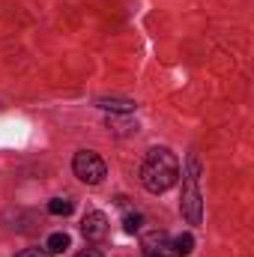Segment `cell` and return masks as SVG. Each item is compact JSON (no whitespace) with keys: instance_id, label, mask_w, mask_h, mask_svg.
I'll use <instances>...</instances> for the list:
<instances>
[{"instance_id":"5","label":"cell","mask_w":254,"mask_h":257,"mask_svg":"<svg viewBox=\"0 0 254 257\" xmlns=\"http://www.w3.org/2000/svg\"><path fill=\"white\" fill-rule=\"evenodd\" d=\"M144 248H147V254L150 257H168L171 251V245H168V236L165 233H147V239H144Z\"/></svg>"},{"instance_id":"2","label":"cell","mask_w":254,"mask_h":257,"mask_svg":"<svg viewBox=\"0 0 254 257\" xmlns=\"http://www.w3.org/2000/svg\"><path fill=\"white\" fill-rule=\"evenodd\" d=\"M200 162H197V156H189V165H186V189H183V215L189 218L191 224H200V203H203V197H200Z\"/></svg>"},{"instance_id":"9","label":"cell","mask_w":254,"mask_h":257,"mask_svg":"<svg viewBox=\"0 0 254 257\" xmlns=\"http://www.w3.org/2000/svg\"><path fill=\"white\" fill-rule=\"evenodd\" d=\"M75 206H72V200H63V197H54L51 203H48V212H54V215H69Z\"/></svg>"},{"instance_id":"4","label":"cell","mask_w":254,"mask_h":257,"mask_svg":"<svg viewBox=\"0 0 254 257\" xmlns=\"http://www.w3.org/2000/svg\"><path fill=\"white\" fill-rule=\"evenodd\" d=\"M81 230H84V236L87 239H105L108 236V218H105V212H87L84 215V221H81Z\"/></svg>"},{"instance_id":"1","label":"cell","mask_w":254,"mask_h":257,"mask_svg":"<svg viewBox=\"0 0 254 257\" xmlns=\"http://www.w3.org/2000/svg\"><path fill=\"white\" fill-rule=\"evenodd\" d=\"M180 180V162L171 150H150L141 165V183L153 194H162L174 189Z\"/></svg>"},{"instance_id":"6","label":"cell","mask_w":254,"mask_h":257,"mask_svg":"<svg viewBox=\"0 0 254 257\" xmlns=\"http://www.w3.org/2000/svg\"><path fill=\"white\" fill-rule=\"evenodd\" d=\"M99 108L114 111V114H132V111H135V102H129V99H102Z\"/></svg>"},{"instance_id":"12","label":"cell","mask_w":254,"mask_h":257,"mask_svg":"<svg viewBox=\"0 0 254 257\" xmlns=\"http://www.w3.org/2000/svg\"><path fill=\"white\" fill-rule=\"evenodd\" d=\"M78 257H102V254H99V251H93V248H87V251H81Z\"/></svg>"},{"instance_id":"11","label":"cell","mask_w":254,"mask_h":257,"mask_svg":"<svg viewBox=\"0 0 254 257\" xmlns=\"http://www.w3.org/2000/svg\"><path fill=\"white\" fill-rule=\"evenodd\" d=\"M18 257H51V251H42V248H27V251H21Z\"/></svg>"},{"instance_id":"8","label":"cell","mask_w":254,"mask_h":257,"mask_svg":"<svg viewBox=\"0 0 254 257\" xmlns=\"http://www.w3.org/2000/svg\"><path fill=\"white\" fill-rule=\"evenodd\" d=\"M174 251H177V254H191V251H194V236H191V233H180V236H177V239H174Z\"/></svg>"},{"instance_id":"7","label":"cell","mask_w":254,"mask_h":257,"mask_svg":"<svg viewBox=\"0 0 254 257\" xmlns=\"http://www.w3.org/2000/svg\"><path fill=\"white\" fill-rule=\"evenodd\" d=\"M69 245H72L69 233H51V236H48V251H51V254H63Z\"/></svg>"},{"instance_id":"10","label":"cell","mask_w":254,"mask_h":257,"mask_svg":"<svg viewBox=\"0 0 254 257\" xmlns=\"http://www.w3.org/2000/svg\"><path fill=\"white\" fill-rule=\"evenodd\" d=\"M141 224H144V218H141L138 212H129L126 218H123V227H126V233H138V230H141Z\"/></svg>"},{"instance_id":"3","label":"cell","mask_w":254,"mask_h":257,"mask_svg":"<svg viewBox=\"0 0 254 257\" xmlns=\"http://www.w3.org/2000/svg\"><path fill=\"white\" fill-rule=\"evenodd\" d=\"M72 168H75V177H78L81 183H87V186H99V183L105 180V174H108L105 162H102L96 153H90V150H81V153H75V159H72Z\"/></svg>"}]
</instances>
